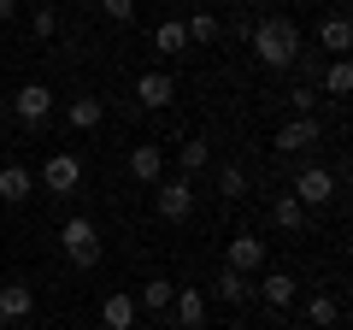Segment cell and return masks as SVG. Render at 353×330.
<instances>
[{
    "label": "cell",
    "instance_id": "cell-1",
    "mask_svg": "<svg viewBox=\"0 0 353 330\" xmlns=\"http://www.w3.org/2000/svg\"><path fill=\"white\" fill-rule=\"evenodd\" d=\"M253 59L265 65V71H289L294 53H301V30H294V18H265V24H253Z\"/></svg>",
    "mask_w": 353,
    "mask_h": 330
},
{
    "label": "cell",
    "instance_id": "cell-2",
    "mask_svg": "<svg viewBox=\"0 0 353 330\" xmlns=\"http://www.w3.org/2000/svg\"><path fill=\"white\" fill-rule=\"evenodd\" d=\"M59 248H65V260H71L77 271H94L101 266V224H94V218H65L59 224Z\"/></svg>",
    "mask_w": 353,
    "mask_h": 330
},
{
    "label": "cell",
    "instance_id": "cell-3",
    "mask_svg": "<svg viewBox=\"0 0 353 330\" xmlns=\"http://www.w3.org/2000/svg\"><path fill=\"white\" fill-rule=\"evenodd\" d=\"M153 213H159L165 224H183V218L194 213V177H183V171H176V177H159L153 183Z\"/></svg>",
    "mask_w": 353,
    "mask_h": 330
},
{
    "label": "cell",
    "instance_id": "cell-4",
    "mask_svg": "<svg viewBox=\"0 0 353 330\" xmlns=\"http://www.w3.org/2000/svg\"><path fill=\"white\" fill-rule=\"evenodd\" d=\"M336 189H341V177H336V171H324V165H301L294 183H289V195L301 206H330V201H336Z\"/></svg>",
    "mask_w": 353,
    "mask_h": 330
},
{
    "label": "cell",
    "instance_id": "cell-5",
    "mask_svg": "<svg viewBox=\"0 0 353 330\" xmlns=\"http://www.w3.org/2000/svg\"><path fill=\"white\" fill-rule=\"evenodd\" d=\"M12 118L24 130H41L53 118V89H48V83H18V89H12Z\"/></svg>",
    "mask_w": 353,
    "mask_h": 330
},
{
    "label": "cell",
    "instance_id": "cell-6",
    "mask_svg": "<svg viewBox=\"0 0 353 330\" xmlns=\"http://www.w3.org/2000/svg\"><path fill=\"white\" fill-rule=\"evenodd\" d=\"M41 189L48 195H77L83 189V159H77V153H53V159L41 165Z\"/></svg>",
    "mask_w": 353,
    "mask_h": 330
},
{
    "label": "cell",
    "instance_id": "cell-7",
    "mask_svg": "<svg viewBox=\"0 0 353 330\" xmlns=\"http://www.w3.org/2000/svg\"><path fill=\"white\" fill-rule=\"evenodd\" d=\"M171 101H176V77H165V71L136 77V113H165Z\"/></svg>",
    "mask_w": 353,
    "mask_h": 330
},
{
    "label": "cell",
    "instance_id": "cell-8",
    "mask_svg": "<svg viewBox=\"0 0 353 330\" xmlns=\"http://www.w3.org/2000/svg\"><path fill=\"white\" fill-rule=\"evenodd\" d=\"M265 260H271L265 236H230V248H224V266H230V271H241V278H248V271H259Z\"/></svg>",
    "mask_w": 353,
    "mask_h": 330
},
{
    "label": "cell",
    "instance_id": "cell-9",
    "mask_svg": "<svg viewBox=\"0 0 353 330\" xmlns=\"http://www.w3.org/2000/svg\"><path fill=\"white\" fill-rule=\"evenodd\" d=\"M65 124H71L77 136L101 130L106 124V101H101V95H71V101H65Z\"/></svg>",
    "mask_w": 353,
    "mask_h": 330
},
{
    "label": "cell",
    "instance_id": "cell-10",
    "mask_svg": "<svg viewBox=\"0 0 353 330\" xmlns=\"http://www.w3.org/2000/svg\"><path fill=\"white\" fill-rule=\"evenodd\" d=\"M271 142H277L283 153H312L318 142H324V130H318V118H289V124H283Z\"/></svg>",
    "mask_w": 353,
    "mask_h": 330
},
{
    "label": "cell",
    "instance_id": "cell-11",
    "mask_svg": "<svg viewBox=\"0 0 353 330\" xmlns=\"http://www.w3.org/2000/svg\"><path fill=\"white\" fill-rule=\"evenodd\" d=\"M101 324H106V330H130V324H141L136 295H130V289H112V295L101 301Z\"/></svg>",
    "mask_w": 353,
    "mask_h": 330
},
{
    "label": "cell",
    "instance_id": "cell-12",
    "mask_svg": "<svg viewBox=\"0 0 353 330\" xmlns=\"http://www.w3.org/2000/svg\"><path fill=\"white\" fill-rule=\"evenodd\" d=\"M171 318H176V330H206V295L201 289H176L171 295Z\"/></svg>",
    "mask_w": 353,
    "mask_h": 330
},
{
    "label": "cell",
    "instance_id": "cell-13",
    "mask_svg": "<svg viewBox=\"0 0 353 330\" xmlns=\"http://www.w3.org/2000/svg\"><path fill=\"white\" fill-rule=\"evenodd\" d=\"M0 313L12 318V324L30 318V313H36V289H30L24 278H6V283H0Z\"/></svg>",
    "mask_w": 353,
    "mask_h": 330
},
{
    "label": "cell",
    "instance_id": "cell-14",
    "mask_svg": "<svg viewBox=\"0 0 353 330\" xmlns=\"http://www.w3.org/2000/svg\"><path fill=\"white\" fill-rule=\"evenodd\" d=\"M30 195H36V171H30V165H0V201L18 206V201H30Z\"/></svg>",
    "mask_w": 353,
    "mask_h": 330
},
{
    "label": "cell",
    "instance_id": "cell-15",
    "mask_svg": "<svg viewBox=\"0 0 353 330\" xmlns=\"http://www.w3.org/2000/svg\"><path fill=\"white\" fill-rule=\"evenodd\" d=\"M318 48L336 53V59H347V48H353V24H347V12H330L324 24H318Z\"/></svg>",
    "mask_w": 353,
    "mask_h": 330
},
{
    "label": "cell",
    "instance_id": "cell-16",
    "mask_svg": "<svg viewBox=\"0 0 353 330\" xmlns=\"http://www.w3.org/2000/svg\"><path fill=\"white\" fill-rule=\"evenodd\" d=\"M130 177H136V183H159L165 177V148H153V142L130 148Z\"/></svg>",
    "mask_w": 353,
    "mask_h": 330
},
{
    "label": "cell",
    "instance_id": "cell-17",
    "mask_svg": "<svg viewBox=\"0 0 353 330\" xmlns=\"http://www.w3.org/2000/svg\"><path fill=\"white\" fill-rule=\"evenodd\" d=\"M259 295H265V307H271V313H283V307L301 301V283H294L289 271H271V278L259 283Z\"/></svg>",
    "mask_w": 353,
    "mask_h": 330
},
{
    "label": "cell",
    "instance_id": "cell-18",
    "mask_svg": "<svg viewBox=\"0 0 353 330\" xmlns=\"http://www.w3.org/2000/svg\"><path fill=\"white\" fill-rule=\"evenodd\" d=\"M176 165H183V177L206 171V165H212V142H206V136H183V142H176Z\"/></svg>",
    "mask_w": 353,
    "mask_h": 330
},
{
    "label": "cell",
    "instance_id": "cell-19",
    "mask_svg": "<svg viewBox=\"0 0 353 330\" xmlns=\"http://www.w3.org/2000/svg\"><path fill=\"white\" fill-rule=\"evenodd\" d=\"M336 318H341L336 295H324V289H312V295H306V324H312V330H330Z\"/></svg>",
    "mask_w": 353,
    "mask_h": 330
},
{
    "label": "cell",
    "instance_id": "cell-20",
    "mask_svg": "<svg viewBox=\"0 0 353 330\" xmlns=\"http://www.w3.org/2000/svg\"><path fill=\"white\" fill-rule=\"evenodd\" d=\"M171 295H176L171 278H148V283H141V295H136V307H148V313H171Z\"/></svg>",
    "mask_w": 353,
    "mask_h": 330
},
{
    "label": "cell",
    "instance_id": "cell-21",
    "mask_svg": "<svg viewBox=\"0 0 353 330\" xmlns=\"http://www.w3.org/2000/svg\"><path fill=\"white\" fill-rule=\"evenodd\" d=\"M212 289H218V301H224V307H241V301H248V295H253V283L248 278H241V271H218V283H212Z\"/></svg>",
    "mask_w": 353,
    "mask_h": 330
},
{
    "label": "cell",
    "instance_id": "cell-22",
    "mask_svg": "<svg viewBox=\"0 0 353 330\" xmlns=\"http://www.w3.org/2000/svg\"><path fill=\"white\" fill-rule=\"evenodd\" d=\"M271 224H277V230H289V236H294V230L306 224V206L294 201V195H277V201H271Z\"/></svg>",
    "mask_w": 353,
    "mask_h": 330
},
{
    "label": "cell",
    "instance_id": "cell-23",
    "mask_svg": "<svg viewBox=\"0 0 353 330\" xmlns=\"http://www.w3.org/2000/svg\"><path fill=\"white\" fill-rule=\"evenodd\" d=\"M153 53H189V30L176 24V18H165V24L153 30Z\"/></svg>",
    "mask_w": 353,
    "mask_h": 330
},
{
    "label": "cell",
    "instance_id": "cell-24",
    "mask_svg": "<svg viewBox=\"0 0 353 330\" xmlns=\"http://www.w3.org/2000/svg\"><path fill=\"white\" fill-rule=\"evenodd\" d=\"M318 89H324V95H347V89H353V65H347V59H336L324 77H318Z\"/></svg>",
    "mask_w": 353,
    "mask_h": 330
},
{
    "label": "cell",
    "instance_id": "cell-25",
    "mask_svg": "<svg viewBox=\"0 0 353 330\" xmlns=\"http://www.w3.org/2000/svg\"><path fill=\"white\" fill-rule=\"evenodd\" d=\"M289 106H294V118H318V89H312V83H294Z\"/></svg>",
    "mask_w": 353,
    "mask_h": 330
},
{
    "label": "cell",
    "instance_id": "cell-26",
    "mask_svg": "<svg viewBox=\"0 0 353 330\" xmlns=\"http://www.w3.org/2000/svg\"><path fill=\"white\" fill-rule=\"evenodd\" d=\"M218 189H224V201H241V195H248V171H241V165H224V171H218Z\"/></svg>",
    "mask_w": 353,
    "mask_h": 330
},
{
    "label": "cell",
    "instance_id": "cell-27",
    "mask_svg": "<svg viewBox=\"0 0 353 330\" xmlns=\"http://www.w3.org/2000/svg\"><path fill=\"white\" fill-rule=\"evenodd\" d=\"M183 30H189V41H201V48H206V41H218V18L212 12H194Z\"/></svg>",
    "mask_w": 353,
    "mask_h": 330
},
{
    "label": "cell",
    "instance_id": "cell-28",
    "mask_svg": "<svg viewBox=\"0 0 353 330\" xmlns=\"http://www.w3.org/2000/svg\"><path fill=\"white\" fill-rule=\"evenodd\" d=\"M59 36V12L53 6H36V41H53Z\"/></svg>",
    "mask_w": 353,
    "mask_h": 330
},
{
    "label": "cell",
    "instance_id": "cell-29",
    "mask_svg": "<svg viewBox=\"0 0 353 330\" xmlns=\"http://www.w3.org/2000/svg\"><path fill=\"white\" fill-rule=\"evenodd\" d=\"M101 12L112 18V24H130V18H136V0H101Z\"/></svg>",
    "mask_w": 353,
    "mask_h": 330
},
{
    "label": "cell",
    "instance_id": "cell-30",
    "mask_svg": "<svg viewBox=\"0 0 353 330\" xmlns=\"http://www.w3.org/2000/svg\"><path fill=\"white\" fill-rule=\"evenodd\" d=\"M18 18V0H0V24H12Z\"/></svg>",
    "mask_w": 353,
    "mask_h": 330
},
{
    "label": "cell",
    "instance_id": "cell-31",
    "mask_svg": "<svg viewBox=\"0 0 353 330\" xmlns=\"http://www.w3.org/2000/svg\"><path fill=\"white\" fill-rule=\"evenodd\" d=\"M6 324H12V318H6V313H0V330H6Z\"/></svg>",
    "mask_w": 353,
    "mask_h": 330
},
{
    "label": "cell",
    "instance_id": "cell-32",
    "mask_svg": "<svg viewBox=\"0 0 353 330\" xmlns=\"http://www.w3.org/2000/svg\"><path fill=\"white\" fill-rule=\"evenodd\" d=\"M130 330H153V324H130Z\"/></svg>",
    "mask_w": 353,
    "mask_h": 330
},
{
    "label": "cell",
    "instance_id": "cell-33",
    "mask_svg": "<svg viewBox=\"0 0 353 330\" xmlns=\"http://www.w3.org/2000/svg\"><path fill=\"white\" fill-rule=\"evenodd\" d=\"M18 6H24V0H18ZM30 6H41V0H30Z\"/></svg>",
    "mask_w": 353,
    "mask_h": 330
},
{
    "label": "cell",
    "instance_id": "cell-34",
    "mask_svg": "<svg viewBox=\"0 0 353 330\" xmlns=\"http://www.w3.org/2000/svg\"><path fill=\"white\" fill-rule=\"evenodd\" d=\"M206 6H212V0H206Z\"/></svg>",
    "mask_w": 353,
    "mask_h": 330
}]
</instances>
